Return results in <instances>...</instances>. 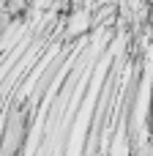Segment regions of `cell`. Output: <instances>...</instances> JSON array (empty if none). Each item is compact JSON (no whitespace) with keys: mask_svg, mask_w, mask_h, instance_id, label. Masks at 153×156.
I'll return each mask as SVG.
<instances>
[{"mask_svg":"<svg viewBox=\"0 0 153 156\" xmlns=\"http://www.w3.org/2000/svg\"><path fill=\"white\" fill-rule=\"evenodd\" d=\"M82 30H88V14L85 11L71 16V33H82Z\"/></svg>","mask_w":153,"mask_h":156,"instance_id":"1","label":"cell"}]
</instances>
